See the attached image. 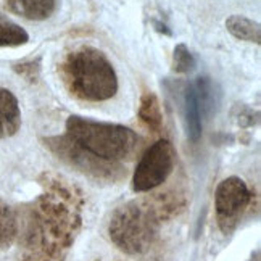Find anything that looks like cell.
<instances>
[{
  "mask_svg": "<svg viewBox=\"0 0 261 261\" xmlns=\"http://www.w3.org/2000/svg\"><path fill=\"white\" fill-rule=\"evenodd\" d=\"M42 192L18 215L21 261H65L83 226V192L68 179L44 173Z\"/></svg>",
  "mask_w": 261,
  "mask_h": 261,
  "instance_id": "cell-1",
  "label": "cell"
},
{
  "mask_svg": "<svg viewBox=\"0 0 261 261\" xmlns=\"http://www.w3.org/2000/svg\"><path fill=\"white\" fill-rule=\"evenodd\" d=\"M182 206L184 198L177 192H160L130 200L112 215L108 224L110 239L127 255L145 253L158 237L162 224L176 216Z\"/></svg>",
  "mask_w": 261,
  "mask_h": 261,
  "instance_id": "cell-2",
  "label": "cell"
},
{
  "mask_svg": "<svg viewBox=\"0 0 261 261\" xmlns=\"http://www.w3.org/2000/svg\"><path fill=\"white\" fill-rule=\"evenodd\" d=\"M66 89L87 102H105L118 92V76L108 57L95 47L71 50L60 65Z\"/></svg>",
  "mask_w": 261,
  "mask_h": 261,
  "instance_id": "cell-3",
  "label": "cell"
},
{
  "mask_svg": "<svg viewBox=\"0 0 261 261\" xmlns=\"http://www.w3.org/2000/svg\"><path fill=\"white\" fill-rule=\"evenodd\" d=\"M66 136L95 156L116 163L129 160L140 145V137L133 129L83 116L66 119Z\"/></svg>",
  "mask_w": 261,
  "mask_h": 261,
  "instance_id": "cell-4",
  "label": "cell"
},
{
  "mask_svg": "<svg viewBox=\"0 0 261 261\" xmlns=\"http://www.w3.org/2000/svg\"><path fill=\"white\" fill-rule=\"evenodd\" d=\"M44 142L45 147L60 162H63L69 168L76 169L77 173L87 176L89 179H92L94 182L113 184V182H119L127 174L126 168L121 163L108 162V160L95 156L81 145H77L66 134L47 137L44 139Z\"/></svg>",
  "mask_w": 261,
  "mask_h": 261,
  "instance_id": "cell-5",
  "label": "cell"
},
{
  "mask_svg": "<svg viewBox=\"0 0 261 261\" xmlns=\"http://www.w3.org/2000/svg\"><path fill=\"white\" fill-rule=\"evenodd\" d=\"M176 163V150L168 139L156 140L147 148L133 176V189L136 192H150L162 186L173 173Z\"/></svg>",
  "mask_w": 261,
  "mask_h": 261,
  "instance_id": "cell-6",
  "label": "cell"
},
{
  "mask_svg": "<svg viewBox=\"0 0 261 261\" xmlns=\"http://www.w3.org/2000/svg\"><path fill=\"white\" fill-rule=\"evenodd\" d=\"M252 202V192L244 179L230 176L219 182L215 194L216 221L223 234H232Z\"/></svg>",
  "mask_w": 261,
  "mask_h": 261,
  "instance_id": "cell-7",
  "label": "cell"
},
{
  "mask_svg": "<svg viewBox=\"0 0 261 261\" xmlns=\"http://www.w3.org/2000/svg\"><path fill=\"white\" fill-rule=\"evenodd\" d=\"M21 127V110L8 89H0V139L15 136Z\"/></svg>",
  "mask_w": 261,
  "mask_h": 261,
  "instance_id": "cell-8",
  "label": "cell"
},
{
  "mask_svg": "<svg viewBox=\"0 0 261 261\" xmlns=\"http://www.w3.org/2000/svg\"><path fill=\"white\" fill-rule=\"evenodd\" d=\"M182 110H184V124H186L187 137L192 142H198V139L202 137L203 124H202V110H200L198 105L194 84H189L184 89Z\"/></svg>",
  "mask_w": 261,
  "mask_h": 261,
  "instance_id": "cell-9",
  "label": "cell"
},
{
  "mask_svg": "<svg viewBox=\"0 0 261 261\" xmlns=\"http://www.w3.org/2000/svg\"><path fill=\"white\" fill-rule=\"evenodd\" d=\"M5 4L18 16L33 21L47 19L57 10V0H5Z\"/></svg>",
  "mask_w": 261,
  "mask_h": 261,
  "instance_id": "cell-10",
  "label": "cell"
},
{
  "mask_svg": "<svg viewBox=\"0 0 261 261\" xmlns=\"http://www.w3.org/2000/svg\"><path fill=\"white\" fill-rule=\"evenodd\" d=\"M227 31L232 34L236 39L245 42H261V29L256 21L250 18H245L242 15H232L226 19Z\"/></svg>",
  "mask_w": 261,
  "mask_h": 261,
  "instance_id": "cell-11",
  "label": "cell"
},
{
  "mask_svg": "<svg viewBox=\"0 0 261 261\" xmlns=\"http://www.w3.org/2000/svg\"><path fill=\"white\" fill-rule=\"evenodd\" d=\"M18 239V213L0 198V250L10 248Z\"/></svg>",
  "mask_w": 261,
  "mask_h": 261,
  "instance_id": "cell-12",
  "label": "cell"
},
{
  "mask_svg": "<svg viewBox=\"0 0 261 261\" xmlns=\"http://www.w3.org/2000/svg\"><path fill=\"white\" fill-rule=\"evenodd\" d=\"M139 118L142 119V123L152 130H160L163 126V113L162 107L156 95L152 90H145L140 98V107H139Z\"/></svg>",
  "mask_w": 261,
  "mask_h": 261,
  "instance_id": "cell-13",
  "label": "cell"
},
{
  "mask_svg": "<svg viewBox=\"0 0 261 261\" xmlns=\"http://www.w3.org/2000/svg\"><path fill=\"white\" fill-rule=\"evenodd\" d=\"M29 41L26 29L12 21L10 18L0 15V47H18Z\"/></svg>",
  "mask_w": 261,
  "mask_h": 261,
  "instance_id": "cell-14",
  "label": "cell"
},
{
  "mask_svg": "<svg viewBox=\"0 0 261 261\" xmlns=\"http://www.w3.org/2000/svg\"><path fill=\"white\" fill-rule=\"evenodd\" d=\"M195 89V95L198 100L200 110H202V116H208L215 112V105H216V92H215V86L212 83V79L206 76H200L197 79V83L194 84Z\"/></svg>",
  "mask_w": 261,
  "mask_h": 261,
  "instance_id": "cell-15",
  "label": "cell"
},
{
  "mask_svg": "<svg viewBox=\"0 0 261 261\" xmlns=\"http://www.w3.org/2000/svg\"><path fill=\"white\" fill-rule=\"evenodd\" d=\"M173 65L176 73H189L195 68L197 60L186 44H177L173 54Z\"/></svg>",
  "mask_w": 261,
  "mask_h": 261,
  "instance_id": "cell-16",
  "label": "cell"
},
{
  "mask_svg": "<svg viewBox=\"0 0 261 261\" xmlns=\"http://www.w3.org/2000/svg\"><path fill=\"white\" fill-rule=\"evenodd\" d=\"M16 71L19 74H23L26 79H29V81H36L37 76H39V69H41V66H39V60H36V62H29V63H24V65H18Z\"/></svg>",
  "mask_w": 261,
  "mask_h": 261,
  "instance_id": "cell-17",
  "label": "cell"
},
{
  "mask_svg": "<svg viewBox=\"0 0 261 261\" xmlns=\"http://www.w3.org/2000/svg\"><path fill=\"white\" fill-rule=\"evenodd\" d=\"M155 26H156V29H158L160 33H165V34H168V36H171V31H168V29H166V26H165V24H162V23L155 21Z\"/></svg>",
  "mask_w": 261,
  "mask_h": 261,
  "instance_id": "cell-18",
  "label": "cell"
}]
</instances>
